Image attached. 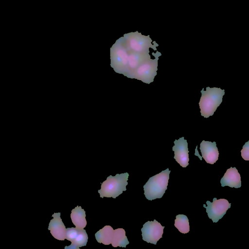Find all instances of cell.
<instances>
[{
  "label": "cell",
  "instance_id": "cell-18",
  "mask_svg": "<svg viewBox=\"0 0 249 249\" xmlns=\"http://www.w3.org/2000/svg\"><path fill=\"white\" fill-rule=\"evenodd\" d=\"M241 157L245 160H249V142L248 141L243 145L241 150Z\"/></svg>",
  "mask_w": 249,
  "mask_h": 249
},
{
  "label": "cell",
  "instance_id": "cell-16",
  "mask_svg": "<svg viewBox=\"0 0 249 249\" xmlns=\"http://www.w3.org/2000/svg\"><path fill=\"white\" fill-rule=\"evenodd\" d=\"M174 226L182 233L185 234L190 231L189 219L184 214L176 215Z\"/></svg>",
  "mask_w": 249,
  "mask_h": 249
},
{
  "label": "cell",
  "instance_id": "cell-5",
  "mask_svg": "<svg viewBox=\"0 0 249 249\" xmlns=\"http://www.w3.org/2000/svg\"><path fill=\"white\" fill-rule=\"evenodd\" d=\"M152 55L155 58H150L141 64L134 72L132 78L137 79L148 84L154 81L157 74L159 57L161 54L157 51L156 53H153Z\"/></svg>",
  "mask_w": 249,
  "mask_h": 249
},
{
  "label": "cell",
  "instance_id": "cell-8",
  "mask_svg": "<svg viewBox=\"0 0 249 249\" xmlns=\"http://www.w3.org/2000/svg\"><path fill=\"white\" fill-rule=\"evenodd\" d=\"M174 143L175 145L172 148L174 152V158L181 167L185 168L189 165V161L187 140L182 137L178 140H175Z\"/></svg>",
  "mask_w": 249,
  "mask_h": 249
},
{
  "label": "cell",
  "instance_id": "cell-14",
  "mask_svg": "<svg viewBox=\"0 0 249 249\" xmlns=\"http://www.w3.org/2000/svg\"><path fill=\"white\" fill-rule=\"evenodd\" d=\"M111 244L113 247H124L129 244L125 235V231L123 228H118L114 230Z\"/></svg>",
  "mask_w": 249,
  "mask_h": 249
},
{
  "label": "cell",
  "instance_id": "cell-9",
  "mask_svg": "<svg viewBox=\"0 0 249 249\" xmlns=\"http://www.w3.org/2000/svg\"><path fill=\"white\" fill-rule=\"evenodd\" d=\"M202 157L207 163L213 164L218 160L219 152L216 142L202 141L200 144Z\"/></svg>",
  "mask_w": 249,
  "mask_h": 249
},
{
  "label": "cell",
  "instance_id": "cell-4",
  "mask_svg": "<svg viewBox=\"0 0 249 249\" xmlns=\"http://www.w3.org/2000/svg\"><path fill=\"white\" fill-rule=\"evenodd\" d=\"M120 39L128 48L139 53H149V48L157 51L156 47L159 46L155 41L152 44L149 35H142L138 31L125 34Z\"/></svg>",
  "mask_w": 249,
  "mask_h": 249
},
{
  "label": "cell",
  "instance_id": "cell-15",
  "mask_svg": "<svg viewBox=\"0 0 249 249\" xmlns=\"http://www.w3.org/2000/svg\"><path fill=\"white\" fill-rule=\"evenodd\" d=\"M88 240V236L86 231L84 229H78L77 236L74 240L71 242L69 246H66L65 249H79V248L85 246Z\"/></svg>",
  "mask_w": 249,
  "mask_h": 249
},
{
  "label": "cell",
  "instance_id": "cell-11",
  "mask_svg": "<svg viewBox=\"0 0 249 249\" xmlns=\"http://www.w3.org/2000/svg\"><path fill=\"white\" fill-rule=\"evenodd\" d=\"M222 187L226 186L231 188H238L241 186V180L240 174L236 167H230L228 169L220 180Z\"/></svg>",
  "mask_w": 249,
  "mask_h": 249
},
{
  "label": "cell",
  "instance_id": "cell-2",
  "mask_svg": "<svg viewBox=\"0 0 249 249\" xmlns=\"http://www.w3.org/2000/svg\"><path fill=\"white\" fill-rule=\"evenodd\" d=\"M170 171L165 170L149 178L143 186L144 195L149 200L161 198L167 189Z\"/></svg>",
  "mask_w": 249,
  "mask_h": 249
},
{
  "label": "cell",
  "instance_id": "cell-6",
  "mask_svg": "<svg viewBox=\"0 0 249 249\" xmlns=\"http://www.w3.org/2000/svg\"><path fill=\"white\" fill-rule=\"evenodd\" d=\"M206 204L207 206L203 204V207L206 208V212L209 218L214 223H216L223 217L227 211L231 208V205L227 199L224 198L217 199L215 197L213 198V202L208 200L206 201Z\"/></svg>",
  "mask_w": 249,
  "mask_h": 249
},
{
  "label": "cell",
  "instance_id": "cell-12",
  "mask_svg": "<svg viewBox=\"0 0 249 249\" xmlns=\"http://www.w3.org/2000/svg\"><path fill=\"white\" fill-rule=\"evenodd\" d=\"M71 218L72 223L77 229H82L86 226L85 211L81 206H77L71 210Z\"/></svg>",
  "mask_w": 249,
  "mask_h": 249
},
{
  "label": "cell",
  "instance_id": "cell-3",
  "mask_svg": "<svg viewBox=\"0 0 249 249\" xmlns=\"http://www.w3.org/2000/svg\"><path fill=\"white\" fill-rule=\"evenodd\" d=\"M129 176L128 173L117 174L115 176H108L101 184V188L98 191L100 197H112L116 198L123 191L126 190Z\"/></svg>",
  "mask_w": 249,
  "mask_h": 249
},
{
  "label": "cell",
  "instance_id": "cell-1",
  "mask_svg": "<svg viewBox=\"0 0 249 249\" xmlns=\"http://www.w3.org/2000/svg\"><path fill=\"white\" fill-rule=\"evenodd\" d=\"M201 96L199 102L201 115L205 118L212 116L222 102L225 90L220 88L206 87L201 90Z\"/></svg>",
  "mask_w": 249,
  "mask_h": 249
},
{
  "label": "cell",
  "instance_id": "cell-17",
  "mask_svg": "<svg viewBox=\"0 0 249 249\" xmlns=\"http://www.w3.org/2000/svg\"><path fill=\"white\" fill-rule=\"evenodd\" d=\"M78 229L75 228H68L66 229V238L67 240L73 241L77 235Z\"/></svg>",
  "mask_w": 249,
  "mask_h": 249
},
{
  "label": "cell",
  "instance_id": "cell-10",
  "mask_svg": "<svg viewBox=\"0 0 249 249\" xmlns=\"http://www.w3.org/2000/svg\"><path fill=\"white\" fill-rule=\"evenodd\" d=\"M60 213H54L50 220L48 229L55 239L63 241L66 238V228L60 217Z\"/></svg>",
  "mask_w": 249,
  "mask_h": 249
},
{
  "label": "cell",
  "instance_id": "cell-13",
  "mask_svg": "<svg viewBox=\"0 0 249 249\" xmlns=\"http://www.w3.org/2000/svg\"><path fill=\"white\" fill-rule=\"evenodd\" d=\"M113 231L110 226L106 225L95 234V237L98 243L108 245L111 244Z\"/></svg>",
  "mask_w": 249,
  "mask_h": 249
},
{
  "label": "cell",
  "instance_id": "cell-7",
  "mask_svg": "<svg viewBox=\"0 0 249 249\" xmlns=\"http://www.w3.org/2000/svg\"><path fill=\"white\" fill-rule=\"evenodd\" d=\"M164 226L156 219L153 221H148L141 229L143 240L147 243L156 245L157 242L162 237Z\"/></svg>",
  "mask_w": 249,
  "mask_h": 249
}]
</instances>
